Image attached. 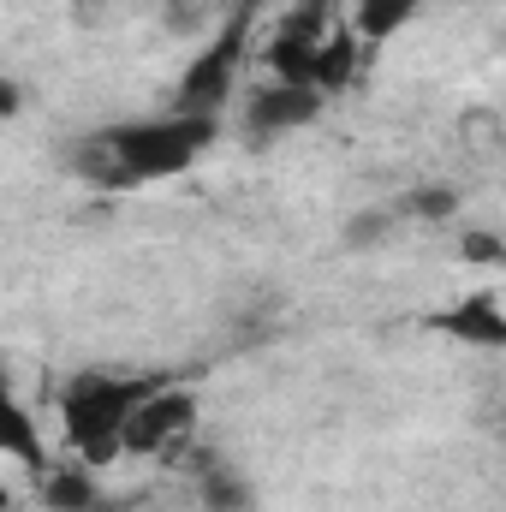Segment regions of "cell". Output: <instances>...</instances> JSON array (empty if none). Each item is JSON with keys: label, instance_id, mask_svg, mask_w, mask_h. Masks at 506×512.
<instances>
[{"label": "cell", "instance_id": "cell-13", "mask_svg": "<svg viewBox=\"0 0 506 512\" xmlns=\"http://www.w3.org/2000/svg\"><path fill=\"white\" fill-rule=\"evenodd\" d=\"M387 233H393V215H387V209H370V215H358V221L346 227V245L364 251V245H376V239H387Z\"/></svg>", "mask_w": 506, "mask_h": 512}, {"label": "cell", "instance_id": "cell-10", "mask_svg": "<svg viewBox=\"0 0 506 512\" xmlns=\"http://www.w3.org/2000/svg\"><path fill=\"white\" fill-rule=\"evenodd\" d=\"M417 12H423V0H352V30L376 48V42H393Z\"/></svg>", "mask_w": 506, "mask_h": 512}, {"label": "cell", "instance_id": "cell-2", "mask_svg": "<svg viewBox=\"0 0 506 512\" xmlns=\"http://www.w3.org/2000/svg\"><path fill=\"white\" fill-rule=\"evenodd\" d=\"M161 382L167 376H126V370H78V376H66L60 393H54V411H60V435H66L72 459H84L96 471L126 459L131 411Z\"/></svg>", "mask_w": 506, "mask_h": 512}, {"label": "cell", "instance_id": "cell-9", "mask_svg": "<svg viewBox=\"0 0 506 512\" xmlns=\"http://www.w3.org/2000/svg\"><path fill=\"white\" fill-rule=\"evenodd\" d=\"M0 417H6V441H0V447H6V453L24 465V471H36V477H42L54 459H48V435L36 429L30 405H24V399H6V411H0Z\"/></svg>", "mask_w": 506, "mask_h": 512}, {"label": "cell", "instance_id": "cell-16", "mask_svg": "<svg viewBox=\"0 0 506 512\" xmlns=\"http://www.w3.org/2000/svg\"><path fill=\"white\" fill-rule=\"evenodd\" d=\"M18 108H24V90H18V78H6V84H0V114L18 120Z\"/></svg>", "mask_w": 506, "mask_h": 512}, {"label": "cell", "instance_id": "cell-14", "mask_svg": "<svg viewBox=\"0 0 506 512\" xmlns=\"http://www.w3.org/2000/svg\"><path fill=\"white\" fill-rule=\"evenodd\" d=\"M465 262H483V268H495V262H506V245L495 239V233H465Z\"/></svg>", "mask_w": 506, "mask_h": 512}, {"label": "cell", "instance_id": "cell-5", "mask_svg": "<svg viewBox=\"0 0 506 512\" xmlns=\"http://www.w3.org/2000/svg\"><path fill=\"white\" fill-rule=\"evenodd\" d=\"M423 328L453 340V346H465V352H506V304L495 292H465V298L429 310Z\"/></svg>", "mask_w": 506, "mask_h": 512}, {"label": "cell", "instance_id": "cell-1", "mask_svg": "<svg viewBox=\"0 0 506 512\" xmlns=\"http://www.w3.org/2000/svg\"><path fill=\"white\" fill-rule=\"evenodd\" d=\"M221 137V120L209 114H155V120H120V126L84 131L66 149V167L96 185V191H143L161 185L173 173H185L191 161H203Z\"/></svg>", "mask_w": 506, "mask_h": 512}, {"label": "cell", "instance_id": "cell-11", "mask_svg": "<svg viewBox=\"0 0 506 512\" xmlns=\"http://www.w3.org/2000/svg\"><path fill=\"white\" fill-rule=\"evenodd\" d=\"M197 501H203V512H251V483L239 471H227L221 459H203L197 465Z\"/></svg>", "mask_w": 506, "mask_h": 512}, {"label": "cell", "instance_id": "cell-12", "mask_svg": "<svg viewBox=\"0 0 506 512\" xmlns=\"http://www.w3.org/2000/svg\"><path fill=\"white\" fill-rule=\"evenodd\" d=\"M405 209H411L417 221H447V215L459 209V197H453L447 185H423V191H411V197H405Z\"/></svg>", "mask_w": 506, "mask_h": 512}, {"label": "cell", "instance_id": "cell-3", "mask_svg": "<svg viewBox=\"0 0 506 512\" xmlns=\"http://www.w3.org/2000/svg\"><path fill=\"white\" fill-rule=\"evenodd\" d=\"M251 24H256V6H239V12H221V30L185 60L179 84H173V114H209L221 120L233 90H239V66L251 54Z\"/></svg>", "mask_w": 506, "mask_h": 512}, {"label": "cell", "instance_id": "cell-8", "mask_svg": "<svg viewBox=\"0 0 506 512\" xmlns=\"http://www.w3.org/2000/svg\"><path fill=\"white\" fill-rule=\"evenodd\" d=\"M364 36L352 30V24H334V36L322 42V54H316V72H310V84L322 90V96H340V90H352L358 84V66H364Z\"/></svg>", "mask_w": 506, "mask_h": 512}, {"label": "cell", "instance_id": "cell-6", "mask_svg": "<svg viewBox=\"0 0 506 512\" xmlns=\"http://www.w3.org/2000/svg\"><path fill=\"white\" fill-rule=\"evenodd\" d=\"M322 108H328V96L316 84H280V78H268L262 90L245 96V131L251 137H286V131L316 126Z\"/></svg>", "mask_w": 506, "mask_h": 512}, {"label": "cell", "instance_id": "cell-4", "mask_svg": "<svg viewBox=\"0 0 506 512\" xmlns=\"http://www.w3.org/2000/svg\"><path fill=\"white\" fill-rule=\"evenodd\" d=\"M197 423H203V399H197V387L167 376V382H161L143 405H137V411H131L126 453H131V459H167V453L191 447Z\"/></svg>", "mask_w": 506, "mask_h": 512}, {"label": "cell", "instance_id": "cell-15", "mask_svg": "<svg viewBox=\"0 0 506 512\" xmlns=\"http://www.w3.org/2000/svg\"><path fill=\"white\" fill-rule=\"evenodd\" d=\"M203 12H209V0H167V30L185 36V30L203 24Z\"/></svg>", "mask_w": 506, "mask_h": 512}, {"label": "cell", "instance_id": "cell-7", "mask_svg": "<svg viewBox=\"0 0 506 512\" xmlns=\"http://www.w3.org/2000/svg\"><path fill=\"white\" fill-rule=\"evenodd\" d=\"M36 483H42V507H48V512H102L96 465H84V459L48 465V471H42Z\"/></svg>", "mask_w": 506, "mask_h": 512}]
</instances>
